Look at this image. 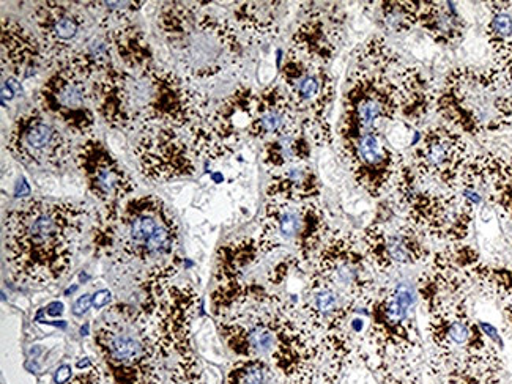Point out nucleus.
<instances>
[{"instance_id": "obj_44", "label": "nucleus", "mask_w": 512, "mask_h": 384, "mask_svg": "<svg viewBox=\"0 0 512 384\" xmlns=\"http://www.w3.org/2000/svg\"><path fill=\"white\" fill-rule=\"evenodd\" d=\"M112 301V293L109 290H100L92 296V306L95 309H103V307L109 306Z\"/></svg>"}, {"instance_id": "obj_35", "label": "nucleus", "mask_w": 512, "mask_h": 384, "mask_svg": "<svg viewBox=\"0 0 512 384\" xmlns=\"http://www.w3.org/2000/svg\"><path fill=\"white\" fill-rule=\"evenodd\" d=\"M104 34L111 43L112 51L122 60V67L139 68L155 63L147 37L133 21Z\"/></svg>"}, {"instance_id": "obj_46", "label": "nucleus", "mask_w": 512, "mask_h": 384, "mask_svg": "<svg viewBox=\"0 0 512 384\" xmlns=\"http://www.w3.org/2000/svg\"><path fill=\"white\" fill-rule=\"evenodd\" d=\"M503 312H505L506 322L512 328V301L511 303L503 304Z\"/></svg>"}, {"instance_id": "obj_41", "label": "nucleus", "mask_w": 512, "mask_h": 384, "mask_svg": "<svg viewBox=\"0 0 512 384\" xmlns=\"http://www.w3.org/2000/svg\"><path fill=\"white\" fill-rule=\"evenodd\" d=\"M164 384H205L204 375L194 353L175 358L174 367L167 373Z\"/></svg>"}, {"instance_id": "obj_22", "label": "nucleus", "mask_w": 512, "mask_h": 384, "mask_svg": "<svg viewBox=\"0 0 512 384\" xmlns=\"http://www.w3.org/2000/svg\"><path fill=\"white\" fill-rule=\"evenodd\" d=\"M201 307V295L193 285L171 284L164 290L153 312L152 326L164 362L172 356L193 355L191 323Z\"/></svg>"}, {"instance_id": "obj_37", "label": "nucleus", "mask_w": 512, "mask_h": 384, "mask_svg": "<svg viewBox=\"0 0 512 384\" xmlns=\"http://www.w3.org/2000/svg\"><path fill=\"white\" fill-rule=\"evenodd\" d=\"M377 23L390 34H407L418 26L420 2H374Z\"/></svg>"}, {"instance_id": "obj_25", "label": "nucleus", "mask_w": 512, "mask_h": 384, "mask_svg": "<svg viewBox=\"0 0 512 384\" xmlns=\"http://www.w3.org/2000/svg\"><path fill=\"white\" fill-rule=\"evenodd\" d=\"M305 16L295 29L290 48L327 67L344 40V12L338 4H303Z\"/></svg>"}, {"instance_id": "obj_43", "label": "nucleus", "mask_w": 512, "mask_h": 384, "mask_svg": "<svg viewBox=\"0 0 512 384\" xmlns=\"http://www.w3.org/2000/svg\"><path fill=\"white\" fill-rule=\"evenodd\" d=\"M379 377L380 384H416V372H401L390 366L369 367Z\"/></svg>"}, {"instance_id": "obj_26", "label": "nucleus", "mask_w": 512, "mask_h": 384, "mask_svg": "<svg viewBox=\"0 0 512 384\" xmlns=\"http://www.w3.org/2000/svg\"><path fill=\"white\" fill-rule=\"evenodd\" d=\"M457 191L475 205L483 200L484 194L512 224V156H472L464 167Z\"/></svg>"}, {"instance_id": "obj_14", "label": "nucleus", "mask_w": 512, "mask_h": 384, "mask_svg": "<svg viewBox=\"0 0 512 384\" xmlns=\"http://www.w3.org/2000/svg\"><path fill=\"white\" fill-rule=\"evenodd\" d=\"M382 208L360 235L372 270L388 274L404 266L427 265L434 252L427 246L426 235L402 215L394 202L390 210L385 204Z\"/></svg>"}, {"instance_id": "obj_16", "label": "nucleus", "mask_w": 512, "mask_h": 384, "mask_svg": "<svg viewBox=\"0 0 512 384\" xmlns=\"http://www.w3.org/2000/svg\"><path fill=\"white\" fill-rule=\"evenodd\" d=\"M339 153L353 180L372 199L391 194L405 166L404 156L394 150L382 130L339 136Z\"/></svg>"}, {"instance_id": "obj_20", "label": "nucleus", "mask_w": 512, "mask_h": 384, "mask_svg": "<svg viewBox=\"0 0 512 384\" xmlns=\"http://www.w3.org/2000/svg\"><path fill=\"white\" fill-rule=\"evenodd\" d=\"M134 156L142 177L152 183L193 177L199 161L186 134L172 126H156L139 134Z\"/></svg>"}, {"instance_id": "obj_45", "label": "nucleus", "mask_w": 512, "mask_h": 384, "mask_svg": "<svg viewBox=\"0 0 512 384\" xmlns=\"http://www.w3.org/2000/svg\"><path fill=\"white\" fill-rule=\"evenodd\" d=\"M90 306H92V296L84 295L76 301L75 311L73 312H75L76 315H82L84 312H87Z\"/></svg>"}, {"instance_id": "obj_18", "label": "nucleus", "mask_w": 512, "mask_h": 384, "mask_svg": "<svg viewBox=\"0 0 512 384\" xmlns=\"http://www.w3.org/2000/svg\"><path fill=\"white\" fill-rule=\"evenodd\" d=\"M7 150L27 167L64 169L75 159L70 137L40 108L19 115L8 131Z\"/></svg>"}, {"instance_id": "obj_31", "label": "nucleus", "mask_w": 512, "mask_h": 384, "mask_svg": "<svg viewBox=\"0 0 512 384\" xmlns=\"http://www.w3.org/2000/svg\"><path fill=\"white\" fill-rule=\"evenodd\" d=\"M270 175L267 200L309 202V200H319L322 194L319 177L308 163L287 166Z\"/></svg>"}, {"instance_id": "obj_32", "label": "nucleus", "mask_w": 512, "mask_h": 384, "mask_svg": "<svg viewBox=\"0 0 512 384\" xmlns=\"http://www.w3.org/2000/svg\"><path fill=\"white\" fill-rule=\"evenodd\" d=\"M284 2H237L234 8L235 26L249 41H262L281 32Z\"/></svg>"}, {"instance_id": "obj_12", "label": "nucleus", "mask_w": 512, "mask_h": 384, "mask_svg": "<svg viewBox=\"0 0 512 384\" xmlns=\"http://www.w3.org/2000/svg\"><path fill=\"white\" fill-rule=\"evenodd\" d=\"M257 96L251 87L238 85L216 108L210 109L201 122L186 131L197 159L216 163L234 155L238 145L249 137L256 114Z\"/></svg>"}, {"instance_id": "obj_2", "label": "nucleus", "mask_w": 512, "mask_h": 384, "mask_svg": "<svg viewBox=\"0 0 512 384\" xmlns=\"http://www.w3.org/2000/svg\"><path fill=\"white\" fill-rule=\"evenodd\" d=\"M97 112L112 130L142 134L156 126L190 131L208 112L205 93L185 76L150 63L112 68L95 84Z\"/></svg>"}, {"instance_id": "obj_4", "label": "nucleus", "mask_w": 512, "mask_h": 384, "mask_svg": "<svg viewBox=\"0 0 512 384\" xmlns=\"http://www.w3.org/2000/svg\"><path fill=\"white\" fill-rule=\"evenodd\" d=\"M204 2H167L158 13V29L186 81L215 78L238 65L242 37L229 19L205 12Z\"/></svg>"}, {"instance_id": "obj_3", "label": "nucleus", "mask_w": 512, "mask_h": 384, "mask_svg": "<svg viewBox=\"0 0 512 384\" xmlns=\"http://www.w3.org/2000/svg\"><path fill=\"white\" fill-rule=\"evenodd\" d=\"M90 210L68 200H29L8 211L4 221L5 260L12 276L48 285L70 273Z\"/></svg>"}, {"instance_id": "obj_8", "label": "nucleus", "mask_w": 512, "mask_h": 384, "mask_svg": "<svg viewBox=\"0 0 512 384\" xmlns=\"http://www.w3.org/2000/svg\"><path fill=\"white\" fill-rule=\"evenodd\" d=\"M93 334L114 384H164L166 362L141 307L112 304Z\"/></svg>"}, {"instance_id": "obj_33", "label": "nucleus", "mask_w": 512, "mask_h": 384, "mask_svg": "<svg viewBox=\"0 0 512 384\" xmlns=\"http://www.w3.org/2000/svg\"><path fill=\"white\" fill-rule=\"evenodd\" d=\"M418 26L435 43L453 46L464 38L465 23L451 2H420Z\"/></svg>"}, {"instance_id": "obj_15", "label": "nucleus", "mask_w": 512, "mask_h": 384, "mask_svg": "<svg viewBox=\"0 0 512 384\" xmlns=\"http://www.w3.org/2000/svg\"><path fill=\"white\" fill-rule=\"evenodd\" d=\"M396 74L360 67L350 73L339 136L382 130L383 125L401 115Z\"/></svg>"}, {"instance_id": "obj_1", "label": "nucleus", "mask_w": 512, "mask_h": 384, "mask_svg": "<svg viewBox=\"0 0 512 384\" xmlns=\"http://www.w3.org/2000/svg\"><path fill=\"white\" fill-rule=\"evenodd\" d=\"M224 344L237 358L264 359L284 384H316L322 372L319 337L281 293L268 292L215 318Z\"/></svg>"}, {"instance_id": "obj_36", "label": "nucleus", "mask_w": 512, "mask_h": 384, "mask_svg": "<svg viewBox=\"0 0 512 384\" xmlns=\"http://www.w3.org/2000/svg\"><path fill=\"white\" fill-rule=\"evenodd\" d=\"M490 12L486 26L494 67H501L512 52V2H487Z\"/></svg>"}, {"instance_id": "obj_10", "label": "nucleus", "mask_w": 512, "mask_h": 384, "mask_svg": "<svg viewBox=\"0 0 512 384\" xmlns=\"http://www.w3.org/2000/svg\"><path fill=\"white\" fill-rule=\"evenodd\" d=\"M426 333L431 344L429 370L442 378L457 367L500 364V351L484 334L470 312L468 295L449 298L427 307Z\"/></svg>"}, {"instance_id": "obj_13", "label": "nucleus", "mask_w": 512, "mask_h": 384, "mask_svg": "<svg viewBox=\"0 0 512 384\" xmlns=\"http://www.w3.org/2000/svg\"><path fill=\"white\" fill-rule=\"evenodd\" d=\"M309 276L328 285L352 303H363L377 290L374 270L355 232L331 229L309 265Z\"/></svg>"}, {"instance_id": "obj_29", "label": "nucleus", "mask_w": 512, "mask_h": 384, "mask_svg": "<svg viewBox=\"0 0 512 384\" xmlns=\"http://www.w3.org/2000/svg\"><path fill=\"white\" fill-rule=\"evenodd\" d=\"M459 270L472 287H478L484 295L497 298L501 303L512 301V268L486 262L473 246L468 244L459 259Z\"/></svg>"}, {"instance_id": "obj_38", "label": "nucleus", "mask_w": 512, "mask_h": 384, "mask_svg": "<svg viewBox=\"0 0 512 384\" xmlns=\"http://www.w3.org/2000/svg\"><path fill=\"white\" fill-rule=\"evenodd\" d=\"M226 384H284V380L264 359L238 358L227 370Z\"/></svg>"}, {"instance_id": "obj_11", "label": "nucleus", "mask_w": 512, "mask_h": 384, "mask_svg": "<svg viewBox=\"0 0 512 384\" xmlns=\"http://www.w3.org/2000/svg\"><path fill=\"white\" fill-rule=\"evenodd\" d=\"M330 232L327 213L319 200H267L256 238L265 255L287 251L309 266Z\"/></svg>"}, {"instance_id": "obj_6", "label": "nucleus", "mask_w": 512, "mask_h": 384, "mask_svg": "<svg viewBox=\"0 0 512 384\" xmlns=\"http://www.w3.org/2000/svg\"><path fill=\"white\" fill-rule=\"evenodd\" d=\"M435 111L459 133H498L512 125V79L495 67L454 68L435 93Z\"/></svg>"}, {"instance_id": "obj_39", "label": "nucleus", "mask_w": 512, "mask_h": 384, "mask_svg": "<svg viewBox=\"0 0 512 384\" xmlns=\"http://www.w3.org/2000/svg\"><path fill=\"white\" fill-rule=\"evenodd\" d=\"M357 65L390 74H396L404 67L401 56L379 35L361 46L357 52Z\"/></svg>"}, {"instance_id": "obj_30", "label": "nucleus", "mask_w": 512, "mask_h": 384, "mask_svg": "<svg viewBox=\"0 0 512 384\" xmlns=\"http://www.w3.org/2000/svg\"><path fill=\"white\" fill-rule=\"evenodd\" d=\"M394 78L399 87L402 117L413 125L423 122L435 109L437 89L432 87L421 68L415 65H404Z\"/></svg>"}, {"instance_id": "obj_27", "label": "nucleus", "mask_w": 512, "mask_h": 384, "mask_svg": "<svg viewBox=\"0 0 512 384\" xmlns=\"http://www.w3.org/2000/svg\"><path fill=\"white\" fill-rule=\"evenodd\" d=\"M0 57L2 79L13 78L23 82L35 76L41 67H46L45 54L38 37L12 18H2Z\"/></svg>"}, {"instance_id": "obj_42", "label": "nucleus", "mask_w": 512, "mask_h": 384, "mask_svg": "<svg viewBox=\"0 0 512 384\" xmlns=\"http://www.w3.org/2000/svg\"><path fill=\"white\" fill-rule=\"evenodd\" d=\"M79 372H73L70 380L65 384H101L104 380V372L98 364L90 361L89 358L81 359L76 364Z\"/></svg>"}, {"instance_id": "obj_9", "label": "nucleus", "mask_w": 512, "mask_h": 384, "mask_svg": "<svg viewBox=\"0 0 512 384\" xmlns=\"http://www.w3.org/2000/svg\"><path fill=\"white\" fill-rule=\"evenodd\" d=\"M391 196L402 215L427 240L456 244L470 237L475 205L459 191L435 188L434 183L416 174L410 164L402 167Z\"/></svg>"}, {"instance_id": "obj_17", "label": "nucleus", "mask_w": 512, "mask_h": 384, "mask_svg": "<svg viewBox=\"0 0 512 384\" xmlns=\"http://www.w3.org/2000/svg\"><path fill=\"white\" fill-rule=\"evenodd\" d=\"M95 84L76 68H60L38 90V106L71 134L90 139L98 114Z\"/></svg>"}, {"instance_id": "obj_40", "label": "nucleus", "mask_w": 512, "mask_h": 384, "mask_svg": "<svg viewBox=\"0 0 512 384\" xmlns=\"http://www.w3.org/2000/svg\"><path fill=\"white\" fill-rule=\"evenodd\" d=\"M503 362L486 366L457 367L443 375L445 384H505Z\"/></svg>"}, {"instance_id": "obj_5", "label": "nucleus", "mask_w": 512, "mask_h": 384, "mask_svg": "<svg viewBox=\"0 0 512 384\" xmlns=\"http://www.w3.org/2000/svg\"><path fill=\"white\" fill-rule=\"evenodd\" d=\"M175 216L156 196L136 197L119 207L104 208L95 230V248L117 263H153L171 260L179 248Z\"/></svg>"}, {"instance_id": "obj_21", "label": "nucleus", "mask_w": 512, "mask_h": 384, "mask_svg": "<svg viewBox=\"0 0 512 384\" xmlns=\"http://www.w3.org/2000/svg\"><path fill=\"white\" fill-rule=\"evenodd\" d=\"M470 159L472 153L465 137L443 123L424 133L412 153L410 166L423 180L435 181L442 188L457 191L464 167Z\"/></svg>"}, {"instance_id": "obj_7", "label": "nucleus", "mask_w": 512, "mask_h": 384, "mask_svg": "<svg viewBox=\"0 0 512 384\" xmlns=\"http://www.w3.org/2000/svg\"><path fill=\"white\" fill-rule=\"evenodd\" d=\"M416 288L407 282L380 287L368 301V325L358 342L357 355L368 367L390 366L416 372L421 336L416 325Z\"/></svg>"}, {"instance_id": "obj_28", "label": "nucleus", "mask_w": 512, "mask_h": 384, "mask_svg": "<svg viewBox=\"0 0 512 384\" xmlns=\"http://www.w3.org/2000/svg\"><path fill=\"white\" fill-rule=\"evenodd\" d=\"M300 115L287 98L282 85L273 84L257 96L256 114L249 137L271 141L300 128Z\"/></svg>"}, {"instance_id": "obj_34", "label": "nucleus", "mask_w": 512, "mask_h": 384, "mask_svg": "<svg viewBox=\"0 0 512 384\" xmlns=\"http://www.w3.org/2000/svg\"><path fill=\"white\" fill-rule=\"evenodd\" d=\"M311 152V141L303 133L300 126L298 130L292 131V133L264 142L262 163H264L265 169L273 174L276 170L284 169L287 166L308 163Z\"/></svg>"}, {"instance_id": "obj_24", "label": "nucleus", "mask_w": 512, "mask_h": 384, "mask_svg": "<svg viewBox=\"0 0 512 384\" xmlns=\"http://www.w3.org/2000/svg\"><path fill=\"white\" fill-rule=\"evenodd\" d=\"M75 163L86 178L89 191L100 200L103 208L122 205L136 191L131 175L123 169L109 148L95 137L86 139L75 152Z\"/></svg>"}, {"instance_id": "obj_19", "label": "nucleus", "mask_w": 512, "mask_h": 384, "mask_svg": "<svg viewBox=\"0 0 512 384\" xmlns=\"http://www.w3.org/2000/svg\"><path fill=\"white\" fill-rule=\"evenodd\" d=\"M82 2H43L30 15L40 40L46 67H67L92 40L89 18Z\"/></svg>"}, {"instance_id": "obj_23", "label": "nucleus", "mask_w": 512, "mask_h": 384, "mask_svg": "<svg viewBox=\"0 0 512 384\" xmlns=\"http://www.w3.org/2000/svg\"><path fill=\"white\" fill-rule=\"evenodd\" d=\"M282 89L300 119L327 120L336 85L327 67L289 49L281 68Z\"/></svg>"}]
</instances>
